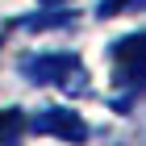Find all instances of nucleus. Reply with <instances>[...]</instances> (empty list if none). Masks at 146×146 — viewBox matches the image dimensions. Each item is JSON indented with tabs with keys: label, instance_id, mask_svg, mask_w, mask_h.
I'll return each mask as SVG.
<instances>
[{
	"label": "nucleus",
	"instance_id": "obj_1",
	"mask_svg": "<svg viewBox=\"0 0 146 146\" xmlns=\"http://www.w3.org/2000/svg\"><path fill=\"white\" fill-rule=\"evenodd\" d=\"M21 71L34 84H63L67 92H84V67L75 54H34L21 63Z\"/></svg>",
	"mask_w": 146,
	"mask_h": 146
},
{
	"label": "nucleus",
	"instance_id": "obj_2",
	"mask_svg": "<svg viewBox=\"0 0 146 146\" xmlns=\"http://www.w3.org/2000/svg\"><path fill=\"white\" fill-rule=\"evenodd\" d=\"M113 79L117 84H142L146 79V34H129L113 46Z\"/></svg>",
	"mask_w": 146,
	"mask_h": 146
},
{
	"label": "nucleus",
	"instance_id": "obj_3",
	"mask_svg": "<svg viewBox=\"0 0 146 146\" xmlns=\"http://www.w3.org/2000/svg\"><path fill=\"white\" fill-rule=\"evenodd\" d=\"M34 129H38V134L67 138V142H79V138H88V125L79 121L75 113H67V109H42V113L34 117Z\"/></svg>",
	"mask_w": 146,
	"mask_h": 146
},
{
	"label": "nucleus",
	"instance_id": "obj_4",
	"mask_svg": "<svg viewBox=\"0 0 146 146\" xmlns=\"http://www.w3.org/2000/svg\"><path fill=\"white\" fill-rule=\"evenodd\" d=\"M21 113H17V109H4V113H0V142H4V138H17V134H21Z\"/></svg>",
	"mask_w": 146,
	"mask_h": 146
},
{
	"label": "nucleus",
	"instance_id": "obj_5",
	"mask_svg": "<svg viewBox=\"0 0 146 146\" xmlns=\"http://www.w3.org/2000/svg\"><path fill=\"white\" fill-rule=\"evenodd\" d=\"M46 4H58V0H46Z\"/></svg>",
	"mask_w": 146,
	"mask_h": 146
}]
</instances>
